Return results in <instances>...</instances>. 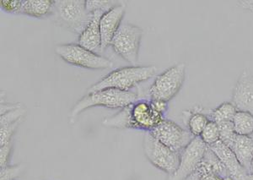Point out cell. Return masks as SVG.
Returning a JSON list of instances; mask_svg holds the SVG:
<instances>
[{"label": "cell", "instance_id": "obj_1", "mask_svg": "<svg viewBox=\"0 0 253 180\" xmlns=\"http://www.w3.org/2000/svg\"><path fill=\"white\" fill-rule=\"evenodd\" d=\"M157 68L150 66H129L119 68L104 76L99 82L92 85L87 93L95 92L105 89L130 91L142 82H146L156 75Z\"/></svg>", "mask_w": 253, "mask_h": 180}, {"label": "cell", "instance_id": "obj_2", "mask_svg": "<svg viewBox=\"0 0 253 180\" xmlns=\"http://www.w3.org/2000/svg\"><path fill=\"white\" fill-rule=\"evenodd\" d=\"M138 94L130 91L105 89L95 92L87 93L75 103L69 113V124L74 125L79 115L84 111L95 107L107 108H123L138 101Z\"/></svg>", "mask_w": 253, "mask_h": 180}, {"label": "cell", "instance_id": "obj_3", "mask_svg": "<svg viewBox=\"0 0 253 180\" xmlns=\"http://www.w3.org/2000/svg\"><path fill=\"white\" fill-rule=\"evenodd\" d=\"M57 26L81 35L91 20L86 0H54L51 16Z\"/></svg>", "mask_w": 253, "mask_h": 180}, {"label": "cell", "instance_id": "obj_4", "mask_svg": "<svg viewBox=\"0 0 253 180\" xmlns=\"http://www.w3.org/2000/svg\"><path fill=\"white\" fill-rule=\"evenodd\" d=\"M55 52L68 64L88 70H107L113 65L108 58L91 52L78 44H59L55 47Z\"/></svg>", "mask_w": 253, "mask_h": 180}, {"label": "cell", "instance_id": "obj_5", "mask_svg": "<svg viewBox=\"0 0 253 180\" xmlns=\"http://www.w3.org/2000/svg\"><path fill=\"white\" fill-rule=\"evenodd\" d=\"M143 35L144 31L139 26L124 22L112 39L111 46L125 61L137 66Z\"/></svg>", "mask_w": 253, "mask_h": 180}, {"label": "cell", "instance_id": "obj_6", "mask_svg": "<svg viewBox=\"0 0 253 180\" xmlns=\"http://www.w3.org/2000/svg\"><path fill=\"white\" fill-rule=\"evenodd\" d=\"M186 64H175L159 75L149 90L151 100L169 102L174 98L184 84Z\"/></svg>", "mask_w": 253, "mask_h": 180}, {"label": "cell", "instance_id": "obj_7", "mask_svg": "<svg viewBox=\"0 0 253 180\" xmlns=\"http://www.w3.org/2000/svg\"><path fill=\"white\" fill-rule=\"evenodd\" d=\"M143 147L147 159L156 169L168 175H173L178 169L181 153L163 145L150 132H145L144 134Z\"/></svg>", "mask_w": 253, "mask_h": 180}, {"label": "cell", "instance_id": "obj_8", "mask_svg": "<svg viewBox=\"0 0 253 180\" xmlns=\"http://www.w3.org/2000/svg\"><path fill=\"white\" fill-rule=\"evenodd\" d=\"M150 133L163 145L178 153H181L194 138L188 130L166 119Z\"/></svg>", "mask_w": 253, "mask_h": 180}, {"label": "cell", "instance_id": "obj_9", "mask_svg": "<svg viewBox=\"0 0 253 180\" xmlns=\"http://www.w3.org/2000/svg\"><path fill=\"white\" fill-rule=\"evenodd\" d=\"M208 146L200 137H194L189 145L181 152L177 170L168 175L167 180H185L197 171L204 158Z\"/></svg>", "mask_w": 253, "mask_h": 180}, {"label": "cell", "instance_id": "obj_10", "mask_svg": "<svg viewBox=\"0 0 253 180\" xmlns=\"http://www.w3.org/2000/svg\"><path fill=\"white\" fill-rule=\"evenodd\" d=\"M130 118L132 130L150 132L161 124L164 116L157 113L150 101L138 100L130 104Z\"/></svg>", "mask_w": 253, "mask_h": 180}, {"label": "cell", "instance_id": "obj_11", "mask_svg": "<svg viewBox=\"0 0 253 180\" xmlns=\"http://www.w3.org/2000/svg\"><path fill=\"white\" fill-rule=\"evenodd\" d=\"M126 6L124 3L116 6L112 9L106 12L101 18L100 30L101 36V49H107L111 46L112 39L116 35L119 27L121 26L122 21L125 15Z\"/></svg>", "mask_w": 253, "mask_h": 180}, {"label": "cell", "instance_id": "obj_12", "mask_svg": "<svg viewBox=\"0 0 253 180\" xmlns=\"http://www.w3.org/2000/svg\"><path fill=\"white\" fill-rule=\"evenodd\" d=\"M231 102L237 110L253 114V75L248 69L239 77L234 88Z\"/></svg>", "mask_w": 253, "mask_h": 180}, {"label": "cell", "instance_id": "obj_13", "mask_svg": "<svg viewBox=\"0 0 253 180\" xmlns=\"http://www.w3.org/2000/svg\"><path fill=\"white\" fill-rule=\"evenodd\" d=\"M104 14L103 12H95L91 14V20L86 28L84 30L81 35H79L77 41L79 45L96 53L98 51H102L100 21Z\"/></svg>", "mask_w": 253, "mask_h": 180}, {"label": "cell", "instance_id": "obj_14", "mask_svg": "<svg viewBox=\"0 0 253 180\" xmlns=\"http://www.w3.org/2000/svg\"><path fill=\"white\" fill-rule=\"evenodd\" d=\"M208 147L221 161L235 179H240L242 175L248 173L240 164L233 151L224 143L222 142L221 140H219Z\"/></svg>", "mask_w": 253, "mask_h": 180}, {"label": "cell", "instance_id": "obj_15", "mask_svg": "<svg viewBox=\"0 0 253 180\" xmlns=\"http://www.w3.org/2000/svg\"><path fill=\"white\" fill-rule=\"evenodd\" d=\"M242 168L250 173L253 158V139L251 136L237 135L230 146Z\"/></svg>", "mask_w": 253, "mask_h": 180}, {"label": "cell", "instance_id": "obj_16", "mask_svg": "<svg viewBox=\"0 0 253 180\" xmlns=\"http://www.w3.org/2000/svg\"><path fill=\"white\" fill-rule=\"evenodd\" d=\"M183 120L190 133L194 137H200L210 119L201 106H198L193 110L183 112Z\"/></svg>", "mask_w": 253, "mask_h": 180}, {"label": "cell", "instance_id": "obj_17", "mask_svg": "<svg viewBox=\"0 0 253 180\" xmlns=\"http://www.w3.org/2000/svg\"><path fill=\"white\" fill-rule=\"evenodd\" d=\"M54 0H26L22 15L37 19L51 17L53 12Z\"/></svg>", "mask_w": 253, "mask_h": 180}, {"label": "cell", "instance_id": "obj_18", "mask_svg": "<svg viewBox=\"0 0 253 180\" xmlns=\"http://www.w3.org/2000/svg\"><path fill=\"white\" fill-rule=\"evenodd\" d=\"M200 165L204 167L205 169L209 170V171L221 176L225 180H230V179L234 178L230 174V171L228 170L227 168L223 164L221 161L209 147L205 151V156L202 160Z\"/></svg>", "mask_w": 253, "mask_h": 180}, {"label": "cell", "instance_id": "obj_19", "mask_svg": "<svg viewBox=\"0 0 253 180\" xmlns=\"http://www.w3.org/2000/svg\"><path fill=\"white\" fill-rule=\"evenodd\" d=\"M237 111L232 102H224L213 110L207 111L206 114L210 121L219 125L221 123L232 121Z\"/></svg>", "mask_w": 253, "mask_h": 180}, {"label": "cell", "instance_id": "obj_20", "mask_svg": "<svg viewBox=\"0 0 253 180\" xmlns=\"http://www.w3.org/2000/svg\"><path fill=\"white\" fill-rule=\"evenodd\" d=\"M234 130L239 135L251 136L253 134V114L245 111H237L232 120Z\"/></svg>", "mask_w": 253, "mask_h": 180}, {"label": "cell", "instance_id": "obj_21", "mask_svg": "<svg viewBox=\"0 0 253 180\" xmlns=\"http://www.w3.org/2000/svg\"><path fill=\"white\" fill-rule=\"evenodd\" d=\"M102 125L105 127L115 129H132L131 118H130V104L109 118L102 120Z\"/></svg>", "mask_w": 253, "mask_h": 180}, {"label": "cell", "instance_id": "obj_22", "mask_svg": "<svg viewBox=\"0 0 253 180\" xmlns=\"http://www.w3.org/2000/svg\"><path fill=\"white\" fill-rule=\"evenodd\" d=\"M119 4H121L120 1L114 0H86L87 11L89 14L95 12L106 13Z\"/></svg>", "mask_w": 253, "mask_h": 180}, {"label": "cell", "instance_id": "obj_23", "mask_svg": "<svg viewBox=\"0 0 253 180\" xmlns=\"http://www.w3.org/2000/svg\"><path fill=\"white\" fill-rule=\"evenodd\" d=\"M202 140L205 143L207 146L213 145L214 143L219 140V125L213 121L208 123L204 131L200 135Z\"/></svg>", "mask_w": 253, "mask_h": 180}, {"label": "cell", "instance_id": "obj_24", "mask_svg": "<svg viewBox=\"0 0 253 180\" xmlns=\"http://www.w3.org/2000/svg\"><path fill=\"white\" fill-rule=\"evenodd\" d=\"M218 125L219 129V140H221L222 142L230 147L237 135L234 130L233 122L228 121Z\"/></svg>", "mask_w": 253, "mask_h": 180}, {"label": "cell", "instance_id": "obj_25", "mask_svg": "<svg viewBox=\"0 0 253 180\" xmlns=\"http://www.w3.org/2000/svg\"><path fill=\"white\" fill-rule=\"evenodd\" d=\"M26 165L23 163L8 165L0 169V180H15L23 174Z\"/></svg>", "mask_w": 253, "mask_h": 180}, {"label": "cell", "instance_id": "obj_26", "mask_svg": "<svg viewBox=\"0 0 253 180\" xmlns=\"http://www.w3.org/2000/svg\"><path fill=\"white\" fill-rule=\"evenodd\" d=\"M26 112V109H25L23 106H20L19 108H15L14 110L9 111L8 113L1 114L0 126L10 125V124H14V123L18 122L20 120H23Z\"/></svg>", "mask_w": 253, "mask_h": 180}, {"label": "cell", "instance_id": "obj_27", "mask_svg": "<svg viewBox=\"0 0 253 180\" xmlns=\"http://www.w3.org/2000/svg\"><path fill=\"white\" fill-rule=\"evenodd\" d=\"M21 122L22 120L10 125L0 126V145L11 142L13 135H15V131H17L18 127Z\"/></svg>", "mask_w": 253, "mask_h": 180}, {"label": "cell", "instance_id": "obj_28", "mask_svg": "<svg viewBox=\"0 0 253 180\" xmlns=\"http://www.w3.org/2000/svg\"><path fill=\"white\" fill-rule=\"evenodd\" d=\"M24 3V0H2L0 1V7L6 13L20 15L22 14Z\"/></svg>", "mask_w": 253, "mask_h": 180}, {"label": "cell", "instance_id": "obj_29", "mask_svg": "<svg viewBox=\"0 0 253 180\" xmlns=\"http://www.w3.org/2000/svg\"><path fill=\"white\" fill-rule=\"evenodd\" d=\"M13 151V141L1 145L0 147V169L9 165Z\"/></svg>", "mask_w": 253, "mask_h": 180}, {"label": "cell", "instance_id": "obj_30", "mask_svg": "<svg viewBox=\"0 0 253 180\" xmlns=\"http://www.w3.org/2000/svg\"><path fill=\"white\" fill-rule=\"evenodd\" d=\"M197 171L199 172V180H235L234 178L230 179V180H225V179L221 177V176L216 175V174H213L212 172L209 171L207 169H205V168L202 167L201 165L199 166Z\"/></svg>", "mask_w": 253, "mask_h": 180}, {"label": "cell", "instance_id": "obj_31", "mask_svg": "<svg viewBox=\"0 0 253 180\" xmlns=\"http://www.w3.org/2000/svg\"><path fill=\"white\" fill-rule=\"evenodd\" d=\"M150 103H151L153 108L163 116L168 110V102L163 101V100H151L150 99Z\"/></svg>", "mask_w": 253, "mask_h": 180}, {"label": "cell", "instance_id": "obj_32", "mask_svg": "<svg viewBox=\"0 0 253 180\" xmlns=\"http://www.w3.org/2000/svg\"><path fill=\"white\" fill-rule=\"evenodd\" d=\"M239 5L244 9H249L253 13V1H241L239 2Z\"/></svg>", "mask_w": 253, "mask_h": 180}, {"label": "cell", "instance_id": "obj_33", "mask_svg": "<svg viewBox=\"0 0 253 180\" xmlns=\"http://www.w3.org/2000/svg\"><path fill=\"white\" fill-rule=\"evenodd\" d=\"M240 180H253V174L252 173H247L242 175V177L239 179Z\"/></svg>", "mask_w": 253, "mask_h": 180}, {"label": "cell", "instance_id": "obj_34", "mask_svg": "<svg viewBox=\"0 0 253 180\" xmlns=\"http://www.w3.org/2000/svg\"><path fill=\"white\" fill-rule=\"evenodd\" d=\"M185 180H199V172H194L193 175H190L189 177H187Z\"/></svg>", "mask_w": 253, "mask_h": 180}, {"label": "cell", "instance_id": "obj_35", "mask_svg": "<svg viewBox=\"0 0 253 180\" xmlns=\"http://www.w3.org/2000/svg\"><path fill=\"white\" fill-rule=\"evenodd\" d=\"M250 173L253 174V161H252V163H251Z\"/></svg>", "mask_w": 253, "mask_h": 180}, {"label": "cell", "instance_id": "obj_36", "mask_svg": "<svg viewBox=\"0 0 253 180\" xmlns=\"http://www.w3.org/2000/svg\"><path fill=\"white\" fill-rule=\"evenodd\" d=\"M251 137H252V138H253V134L252 135H251Z\"/></svg>", "mask_w": 253, "mask_h": 180}, {"label": "cell", "instance_id": "obj_37", "mask_svg": "<svg viewBox=\"0 0 253 180\" xmlns=\"http://www.w3.org/2000/svg\"><path fill=\"white\" fill-rule=\"evenodd\" d=\"M235 180H240L239 179H235Z\"/></svg>", "mask_w": 253, "mask_h": 180}]
</instances>
